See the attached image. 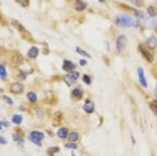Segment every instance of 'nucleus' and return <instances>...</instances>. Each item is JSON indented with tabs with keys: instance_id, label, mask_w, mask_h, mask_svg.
Segmentation results:
<instances>
[{
	"instance_id": "30",
	"label": "nucleus",
	"mask_w": 157,
	"mask_h": 156,
	"mask_svg": "<svg viewBox=\"0 0 157 156\" xmlns=\"http://www.w3.org/2000/svg\"><path fill=\"white\" fill-rule=\"evenodd\" d=\"M1 127H9V124L7 123V120H4V119L1 120Z\"/></svg>"
},
{
	"instance_id": "19",
	"label": "nucleus",
	"mask_w": 157,
	"mask_h": 156,
	"mask_svg": "<svg viewBox=\"0 0 157 156\" xmlns=\"http://www.w3.org/2000/svg\"><path fill=\"white\" fill-rule=\"evenodd\" d=\"M148 15L152 16V18H154L157 15V8H154V7H148Z\"/></svg>"
},
{
	"instance_id": "9",
	"label": "nucleus",
	"mask_w": 157,
	"mask_h": 156,
	"mask_svg": "<svg viewBox=\"0 0 157 156\" xmlns=\"http://www.w3.org/2000/svg\"><path fill=\"white\" fill-rule=\"evenodd\" d=\"M11 92L15 94H19L23 92V85L19 84V82H15V84L11 85Z\"/></svg>"
},
{
	"instance_id": "4",
	"label": "nucleus",
	"mask_w": 157,
	"mask_h": 156,
	"mask_svg": "<svg viewBox=\"0 0 157 156\" xmlns=\"http://www.w3.org/2000/svg\"><path fill=\"white\" fill-rule=\"evenodd\" d=\"M138 51L141 54H142V57H144L145 59H146V61H148V62H152L153 61V55L150 53H149L148 50L145 49V46L144 45H138Z\"/></svg>"
},
{
	"instance_id": "12",
	"label": "nucleus",
	"mask_w": 157,
	"mask_h": 156,
	"mask_svg": "<svg viewBox=\"0 0 157 156\" xmlns=\"http://www.w3.org/2000/svg\"><path fill=\"white\" fill-rule=\"evenodd\" d=\"M69 129L67 128H59V131H58V137L59 139H66V137H69Z\"/></svg>"
},
{
	"instance_id": "2",
	"label": "nucleus",
	"mask_w": 157,
	"mask_h": 156,
	"mask_svg": "<svg viewBox=\"0 0 157 156\" xmlns=\"http://www.w3.org/2000/svg\"><path fill=\"white\" fill-rule=\"evenodd\" d=\"M28 139L31 140V143L36 144V145H42L44 135H43V132H39V131H32V132L28 135Z\"/></svg>"
},
{
	"instance_id": "7",
	"label": "nucleus",
	"mask_w": 157,
	"mask_h": 156,
	"mask_svg": "<svg viewBox=\"0 0 157 156\" xmlns=\"http://www.w3.org/2000/svg\"><path fill=\"white\" fill-rule=\"evenodd\" d=\"M137 73H138L140 84L142 85L144 88H146V86H148V82H146V80H145V76H144V70H142V67H138V69H137Z\"/></svg>"
},
{
	"instance_id": "1",
	"label": "nucleus",
	"mask_w": 157,
	"mask_h": 156,
	"mask_svg": "<svg viewBox=\"0 0 157 156\" xmlns=\"http://www.w3.org/2000/svg\"><path fill=\"white\" fill-rule=\"evenodd\" d=\"M116 24L121 27H138L140 20H134L128 15H118L116 18Z\"/></svg>"
},
{
	"instance_id": "33",
	"label": "nucleus",
	"mask_w": 157,
	"mask_h": 156,
	"mask_svg": "<svg viewBox=\"0 0 157 156\" xmlns=\"http://www.w3.org/2000/svg\"><path fill=\"white\" fill-rule=\"evenodd\" d=\"M154 93H156V97H157V85H156V92H154Z\"/></svg>"
},
{
	"instance_id": "22",
	"label": "nucleus",
	"mask_w": 157,
	"mask_h": 156,
	"mask_svg": "<svg viewBox=\"0 0 157 156\" xmlns=\"http://www.w3.org/2000/svg\"><path fill=\"white\" fill-rule=\"evenodd\" d=\"M77 51H78L81 55H83V57H87V58H90V54H87L86 51H83L82 49H79V47H78V49H77Z\"/></svg>"
},
{
	"instance_id": "10",
	"label": "nucleus",
	"mask_w": 157,
	"mask_h": 156,
	"mask_svg": "<svg viewBox=\"0 0 157 156\" xmlns=\"http://www.w3.org/2000/svg\"><path fill=\"white\" fill-rule=\"evenodd\" d=\"M71 94H73V97L75 98V100H81L83 96V90L79 88V86H77V88H74L73 89V92H71Z\"/></svg>"
},
{
	"instance_id": "20",
	"label": "nucleus",
	"mask_w": 157,
	"mask_h": 156,
	"mask_svg": "<svg viewBox=\"0 0 157 156\" xmlns=\"http://www.w3.org/2000/svg\"><path fill=\"white\" fill-rule=\"evenodd\" d=\"M0 76H1V80H5V78H7V70H5L4 65L0 66Z\"/></svg>"
},
{
	"instance_id": "15",
	"label": "nucleus",
	"mask_w": 157,
	"mask_h": 156,
	"mask_svg": "<svg viewBox=\"0 0 157 156\" xmlns=\"http://www.w3.org/2000/svg\"><path fill=\"white\" fill-rule=\"evenodd\" d=\"M78 137H79L78 132H70L69 133V140L71 141V143H75V141L78 140Z\"/></svg>"
},
{
	"instance_id": "24",
	"label": "nucleus",
	"mask_w": 157,
	"mask_h": 156,
	"mask_svg": "<svg viewBox=\"0 0 157 156\" xmlns=\"http://www.w3.org/2000/svg\"><path fill=\"white\" fill-rule=\"evenodd\" d=\"M19 4H22L23 7H27L28 5V3H30V0H16Z\"/></svg>"
},
{
	"instance_id": "26",
	"label": "nucleus",
	"mask_w": 157,
	"mask_h": 156,
	"mask_svg": "<svg viewBox=\"0 0 157 156\" xmlns=\"http://www.w3.org/2000/svg\"><path fill=\"white\" fill-rule=\"evenodd\" d=\"M3 100H4V101H5L7 104H9V105H12V104H13L12 100H11L9 97H7V96H3Z\"/></svg>"
},
{
	"instance_id": "3",
	"label": "nucleus",
	"mask_w": 157,
	"mask_h": 156,
	"mask_svg": "<svg viewBox=\"0 0 157 156\" xmlns=\"http://www.w3.org/2000/svg\"><path fill=\"white\" fill-rule=\"evenodd\" d=\"M128 46V38L125 35H120L117 36L116 39V47H117V51H124V49Z\"/></svg>"
},
{
	"instance_id": "25",
	"label": "nucleus",
	"mask_w": 157,
	"mask_h": 156,
	"mask_svg": "<svg viewBox=\"0 0 157 156\" xmlns=\"http://www.w3.org/2000/svg\"><path fill=\"white\" fill-rule=\"evenodd\" d=\"M13 140H15L16 143H19V144H22V143H23V137H19L17 135H13Z\"/></svg>"
},
{
	"instance_id": "18",
	"label": "nucleus",
	"mask_w": 157,
	"mask_h": 156,
	"mask_svg": "<svg viewBox=\"0 0 157 156\" xmlns=\"http://www.w3.org/2000/svg\"><path fill=\"white\" fill-rule=\"evenodd\" d=\"M12 24H13V26H15V27H16V28H17V30H19V31H22V32H24V34H27V31H26V30H24V27H23L22 24H20V23H17L16 20H13V22H12Z\"/></svg>"
},
{
	"instance_id": "14",
	"label": "nucleus",
	"mask_w": 157,
	"mask_h": 156,
	"mask_svg": "<svg viewBox=\"0 0 157 156\" xmlns=\"http://www.w3.org/2000/svg\"><path fill=\"white\" fill-rule=\"evenodd\" d=\"M38 54H39L38 47H31V49L28 50V57H30V58H36V57H38Z\"/></svg>"
},
{
	"instance_id": "21",
	"label": "nucleus",
	"mask_w": 157,
	"mask_h": 156,
	"mask_svg": "<svg viewBox=\"0 0 157 156\" xmlns=\"http://www.w3.org/2000/svg\"><path fill=\"white\" fill-rule=\"evenodd\" d=\"M150 109H152L153 113L157 116V101H152V102H150Z\"/></svg>"
},
{
	"instance_id": "35",
	"label": "nucleus",
	"mask_w": 157,
	"mask_h": 156,
	"mask_svg": "<svg viewBox=\"0 0 157 156\" xmlns=\"http://www.w3.org/2000/svg\"><path fill=\"white\" fill-rule=\"evenodd\" d=\"M73 156H75V155H74V153H73Z\"/></svg>"
},
{
	"instance_id": "28",
	"label": "nucleus",
	"mask_w": 157,
	"mask_h": 156,
	"mask_svg": "<svg viewBox=\"0 0 157 156\" xmlns=\"http://www.w3.org/2000/svg\"><path fill=\"white\" fill-rule=\"evenodd\" d=\"M61 119H62V113H61V112H58L57 114H55V123H59Z\"/></svg>"
},
{
	"instance_id": "34",
	"label": "nucleus",
	"mask_w": 157,
	"mask_h": 156,
	"mask_svg": "<svg viewBox=\"0 0 157 156\" xmlns=\"http://www.w3.org/2000/svg\"><path fill=\"white\" fill-rule=\"evenodd\" d=\"M100 1H101V3H102V1H104V0H100Z\"/></svg>"
},
{
	"instance_id": "32",
	"label": "nucleus",
	"mask_w": 157,
	"mask_h": 156,
	"mask_svg": "<svg viewBox=\"0 0 157 156\" xmlns=\"http://www.w3.org/2000/svg\"><path fill=\"white\" fill-rule=\"evenodd\" d=\"M0 141H1V144H5V139L1 136V139H0Z\"/></svg>"
},
{
	"instance_id": "27",
	"label": "nucleus",
	"mask_w": 157,
	"mask_h": 156,
	"mask_svg": "<svg viewBox=\"0 0 157 156\" xmlns=\"http://www.w3.org/2000/svg\"><path fill=\"white\" fill-rule=\"evenodd\" d=\"M66 148H69V149H75V148H77V144H75V143L66 144Z\"/></svg>"
},
{
	"instance_id": "8",
	"label": "nucleus",
	"mask_w": 157,
	"mask_h": 156,
	"mask_svg": "<svg viewBox=\"0 0 157 156\" xmlns=\"http://www.w3.org/2000/svg\"><path fill=\"white\" fill-rule=\"evenodd\" d=\"M146 45H148V49H156L157 47V38L154 35L149 36L148 40H146Z\"/></svg>"
},
{
	"instance_id": "13",
	"label": "nucleus",
	"mask_w": 157,
	"mask_h": 156,
	"mask_svg": "<svg viewBox=\"0 0 157 156\" xmlns=\"http://www.w3.org/2000/svg\"><path fill=\"white\" fill-rule=\"evenodd\" d=\"M74 8L77 9V11H83V9L86 8V3H83L81 0H77L74 3Z\"/></svg>"
},
{
	"instance_id": "29",
	"label": "nucleus",
	"mask_w": 157,
	"mask_h": 156,
	"mask_svg": "<svg viewBox=\"0 0 157 156\" xmlns=\"http://www.w3.org/2000/svg\"><path fill=\"white\" fill-rule=\"evenodd\" d=\"M133 4H134V5H138V7H141V5H142V3H141V0H133Z\"/></svg>"
},
{
	"instance_id": "16",
	"label": "nucleus",
	"mask_w": 157,
	"mask_h": 156,
	"mask_svg": "<svg viewBox=\"0 0 157 156\" xmlns=\"http://www.w3.org/2000/svg\"><path fill=\"white\" fill-rule=\"evenodd\" d=\"M27 98H28V101H31V102H35L38 100V97H36V94L34 92H28L27 93Z\"/></svg>"
},
{
	"instance_id": "17",
	"label": "nucleus",
	"mask_w": 157,
	"mask_h": 156,
	"mask_svg": "<svg viewBox=\"0 0 157 156\" xmlns=\"http://www.w3.org/2000/svg\"><path fill=\"white\" fill-rule=\"evenodd\" d=\"M12 121L15 123V124H22L23 117L20 116V114H13V116H12Z\"/></svg>"
},
{
	"instance_id": "6",
	"label": "nucleus",
	"mask_w": 157,
	"mask_h": 156,
	"mask_svg": "<svg viewBox=\"0 0 157 156\" xmlns=\"http://www.w3.org/2000/svg\"><path fill=\"white\" fill-rule=\"evenodd\" d=\"M83 109H85L86 113H93L94 109H96V106H94V104H93L92 100H86V101H85V106H83Z\"/></svg>"
},
{
	"instance_id": "31",
	"label": "nucleus",
	"mask_w": 157,
	"mask_h": 156,
	"mask_svg": "<svg viewBox=\"0 0 157 156\" xmlns=\"http://www.w3.org/2000/svg\"><path fill=\"white\" fill-rule=\"evenodd\" d=\"M79 63H81V65H82V66H85V65H86V61H85V59H81V62H79Z\"/></svg>"
},
{
	"instance_id": "11",
	"label": "nucleus",
	"mask_w": 157,
	"mask_h": 156,
	"mask_svg": "<svg viewBox=\"0 0 157 156\" xmlns=\"http://www.w3.org/2000/svg\"><path fill=\"white\" fill-rule=\"evenodd\" d=\"M63 70H66V72H74V67H75V65L71 61H63Z\"/></svg>"
},
{
	"instance_id": "5",
	"label": "nucleus",
	"mask_w": 157,
	"mask_h": 156,
	"mask_svg": "<svg viewBox=\"0 0 157 156\" xmlns=\"http://www.w3.org/2000/svg\"><path fill=\"white\" fill-rule=\"evenodd\" d=\"M78 77H79V74L77 72H71L69 74V76H66L65 77V81H66V84L67 85H71L73 82H75V81L78 80Z\"/></svg>"
},
{
	"instance_id": "23",
	"label": "nucleus",
	"mask_w": 157,
	"mask_h": 156,
	"mask_svg": "<svg viewBox=\"0 0 157 156\" xmlns=\"http://www.w3.org/2000/svg\"><path fill=\"white\" fill-rule=\"evenodd\" d=\"M82 78H83V82H85L86 85H90V84H92V80H90V77H89V76H86V74H85Z\"/></svg>"
}]
</instances>
